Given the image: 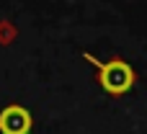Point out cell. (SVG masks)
Returning a JSON list of instances; mask_svg holds the SVG:
<instances>
[{
    "label": "cell",
    "mask_w": 147,
    "mask_h": 134,
    "mask_svg": "<svg viewBox=\"0 0 147 134\" xmlns=\"http://www.w3.org/2000/svg\"><path fill=\"white\" fill-rule=\"evenodd\" d=\"M83 57L98 70L96 80H98V85H101L109 96H124V93H129V90L134 88L137 72H134V67H132L127 59L114 57V59H109V62H101V59H96V57L88 54V52H85Z\"/></svg>",
    "instance_id": "cell-1"
},
{
    "label": "cell",
    "mask_w": 147,
    "mask_h": 134,
    "mask_svg": "<svg viewBox=\"0 0 147 134\" xmlns=\"http://www.w3.org/2000/svg\"><path fill=\"white\" fill-rule=\"evenodd\" d=\"M34 119L28 114V108L10 103L0 111V134H31Z\"/></svg>",
    "instance_id": "cell-2"
}]
</instances>
